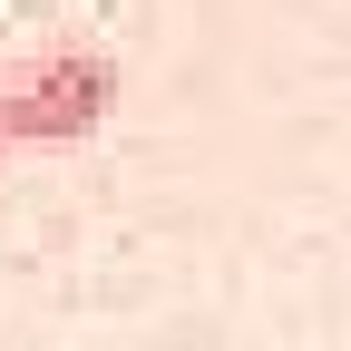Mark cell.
Instances as JSON below:
<instances>
[{
  "mask_svg": "<svg viewBox=\"0 0 351 351\" xmlns=\"http://www.w3.org/2000/svg\"><path fill=\"white\" fill-rule=\"evenodd\" d=\"M117 108V59L108 49H39V59H10L0 69V147L10 137H88Z\"/></svg>",
  "mask_w": 351,
  "mask_h": 351,
  "instance_id": "obj_1",
  "label": "cell"
}]
</instances>
